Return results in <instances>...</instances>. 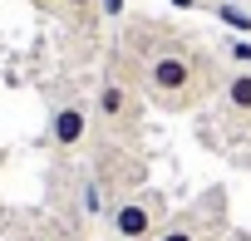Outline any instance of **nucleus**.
<instances>
[{"label": "nucleus", "instance_id": "obj_1", "mask_svg": "<svg viewBox=\"0 0 251 241\" xmlns=\"http://www.w3.org/2000/svg\"><path fill=\"white\" fill-rule=\"evenodd\" d=\"M138 84H143V94H148L153 103L182 113V108H192V103L212 89V69H207V59H197L182 40H173V30H163V40L138 54Z\"/></svg>", "mask_w": 251, "mask_h": 241}, {"label": "nucleus", "instance_id": "obj_2", "mask_svg": "<svg viewBox=\"0 0 251 241\" xmlns=\"http://www.w3.org/2000/svg\"><path fill=\"white\" fill-rule=\"evenodd\" d=\"M163 221H168V202H163L153 187L118 192L113 207H108V231H113V241H153Z\"/></svg>", "mask_w": 251, "mask_h": 241}, {"label": "nucleus", "instance_id": "obj_3", "mask_svg": "<svg viewBox=\"0 0 251 241\" xmlns=\"http://www.w3.org/2000/svg\"><path fill=\"white\" fill-rule=\"evenodd\" d=\"M94 118H99L108 133H133V128H138V89H133L128 79H118V69H108V74L99 79Z\"/></svg>", "mask_w": 251, "mask_h": 241}, {"label": "nucleus", "instance_id": "obj_4", "mask_svg": "<svg viewBox=\"0 0 251 241\" xmlns=\"http://www.w3.org/2000/svg\"><path fill=\"white\" fill-rule=\"evenodd\" d=\"M89 128H94V108H89L84 98H64V103L50 108V148H54L59 158L79 153V148L89 143Z\"/></svg>", "mask_w": 251, "mask_h": 241}, {"label": "nucleus", "instance_id": "obj_5", "mask_svg": "<svg viewBox=\"0 0 251 241\" xmlns=\"http://www.w3.org/2000/svg\"><path fill=\"white\" fill-rule=\"evenodd\" d=\"M217 89H222V108L231 118H251V69H226Z\"/></svg>", "mask_w": 251, "mask_h": 241}, {"label": "nucleus", "instance_id": "obj_6", "mask_svg": "<svg viewBox=\"0 0 251 241\" xmlns=\"http://www.w3.org/2000/svg\"><path fill=\"white\" fill-rule=\"evenodd\" d=\"M153 241H207V221H202L197 207H192V212H177V217H168V221L158 226Z\"/></svg>", "mask_w": 251, "mask_h": 241}, {"label": "nucleus", "instance_id": "obj_7", "mask_svg": "<svg viewBox=\"0 0 251 241\" xmlns=\"http://www.w3.org/2000/svg\"><path fill=\"white\" fill-rule=\"evenodd\" d=\"M212 15H217L226 30L251 35V10H246V5H236V0H212Z\"/></svg>", "mask_w": 251, "mask_h": 241}, {"label": "nucleus", "instance_id": "obj_8", "mask_svg": "<svg viewBox=\"0 0 251 241\" xmlns=\"http://www.w3.org/2000/svg\"><path fill=\"white\" fill-rule=\"evenodd\" d=\"M54 5H59V10L69 15V20H84V25H89V20L99 15V0H54Z\"/></svg>", "mask_w": 251, "mask_h": 241}, {"label": "nucleus", "instance_id": "obj_9", "mask_svg": "<svg viewBox=\"0 0 251 241\" xmlns=\"http://www.w3.org/2000/svg\"><path fill=\"white\" fill-rule=\"evenodd\" d=\"M226 54H231V64H236V69H241V64L251 69V40H231V45H226Z\"/></svg>", "mask_w": 251, "mask_h": 241}, {"label": "nucleus", "instance_id": "obj_10", "mask_svg": "<svg viewBox=\"0 0 251 241\" xmlns=\"http://www.w3.org/2000/svg\"><path fill=\"white\" fill-rule=\"evenodd\" d=\"M99 15L103 20H123V0H99Z\"/></svg>", "mask_w": 251, "mask_h": 241}, {"label": "nucleus", "instance_id": "obj_11", "mask_svg": "<svg viewBox=\"0 0 251 241\" xmlns=\"http://www.w3.org/2000/svg\"><path fill=\"white\" fill-rule=\"evenodd\" d=\"M173 5H177V10H192V5H197V0H173Z\"/></svg>", "mask_w": 251, "mask_h": 241}, {"label": "nucleus", "instance_id": "obj_12", "mask_svg": "<svg viewBox=\"0 0 251 241\" xmlns=\"http://www.w3.org/2000/svg\"><path fill=\"white\" fill-rule=\"evenodd\" d=\"M35 5H45V0H35Z\"/></svg>", "mask_w": 251, "mask_h": 241}]
</instances>
